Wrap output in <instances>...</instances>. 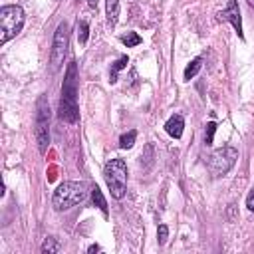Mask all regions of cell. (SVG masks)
<instances>
[{
  "label": "cell",
  "instance_id": "44dd1931",
  "mask_svg": "<svg viewBox=\"0 0 254 254\" xmlns=\"http://www.w3.org/2000/svg\"><path fill=\"white\" fill-rule=\"evenodd\" d=\"M100 250H102V248H100L98 244H91V246L87 248V252H89V254H93V252H100Z\"/></svg>",
  "mask_w": 254,
  "mask_h": 254
},
{
  "label": "cell",
  "instance_id": "8fae6325",
  "mask_svg": "<svg viewBox=\"0 0 254 254\" xmlns=\"http://www.w3.org/2000/svg\"><path fill=\"white\" fill-rule=\"evenodd\" d=\"M91 201H93L95 207H98V209L107 216V201H106V197H104V193L100 190L98 185H93V187H91Z\"/></svg>",
  "mask_w": 254,
  "mask_h": 254
},
{
  "label": "cell",
  "instance_id": "ffe728a7",
  "mask_svg": "<svg viewBox=\"0 0 254 254\" xmlns=\"http://www.w3.org/2000/svg\"><path fill=\"white\" fill-rule=\"evenodd\" d=\"M246 207H248V211L250 212H254V189L248 193V197H246Z\"/></svg>",
  "mask_w": 254,
  "mask_h": 254
},
{
  "label": "cell",
  "instance_id": "2e32d148",
  "mask_svg": "<svg viewBox=\"0 0 254 254\" xmlns=\"http://www.w3.org/2000/svg\"><path fill=\"white\" fill-rule=\"evenodd\" d=\"M87 38H89V26L85 20H78V40L82 46L87 44Z\"/></svg>",
  "mask_w": 254,
  "mask_h": 254
},
{
  "label": "cell",
  "instance_id": "e0dca14e",
  "mask_svg": "<svg viewBox=\"0 0 254 254\" xmlns=\"http://www.w3.org/2000/svg\"><path fill=\"white\" fill-rule=\"evenodd\" d=\"M40 250H42L44 254H54V252H58V250H60V242H58L54 236H48V238L42 242Z\"/></svg>",
  "mask_w": 254,
  "mask_h": 254
},
{
  "label": "cell",
  "instance_id": "3957f363",
  "mask_svg": "<svg viewBox=\"0 0 254 254\" xmlns=\"http://www.w3.org/2000/svg\"><path fill=\"white\" fill-rule=\"evenodd\" d=\"M24 22H26L24 10L18 4H6L0 8V32H2L0 44H6L14 36H18L24 28Z\"/></svg>",
  "mask_w": 254,
  "mask_h": 254
},
{
  "label": "cell",
  "instance_id": "ac0fdd59",
  "mask_svg": "<svg viewBox=\"0 0 254 254\" xmlns=\"http://www.w3.org/2000/svg\"><path fill=\"white\" fill-rule=\"evenodd\" d=\"M214 133H216V123H214V121H209V123H207V129H205V145H212Z\"/></svg>",
  "mask_w": 254,
  "mask_h": 254
},
{
  "label": "cell",
  "instance_id": "52a82bcc",
  "mask_svg": "<svg viewBox=\"0 0 254 254\" xmlns=\"http://www.w3.org/2000/svg\"><path fill=\"white\" fill-rule=\"evenodd\" d=\"M36 143H38V151L44 155L48 151L50 145V106L46 95H40L38 106H36Z\"/></svg>",
  "mask_w": 254,
  "mask_h": 254
},
{
  "label": "cell",
  "instance_id": "7a4b0ae2",
  "mask_svg": "<svg viewBox=\"0 0 254 254\" xmlns=\"http://www.w3.org/2000/svg\"><path fill=\"white\" fill-rule=\"evenodd\" d=\"M87 199V185L84 181H64L52 195V207L58 212L70 211L72 207Z\"/></svg>",
  "mask_w": 254,
  "mask_h": 254
},
{
  "label": "cell",
  "instance_id": "5b68a950",
  "mask_svg": "<svg viewBox=\"0 0 254 254\" xmlns=\"http://www.w3.org/2000/svg\"><path fill=\"white\" fill-rule=\"evenodd\" d=\"M236 159H238V151L233 145H222L211 153L207 167L212 177H222L236 165Z\"/></svg>",
  "mask_w": 254,
  "mask_h": 254
},
{
  "label": "cell",
  "instance_id": "ba28073f",
  "mask_svg": "<svg viewBox=\"0 0 254 254\" xmlns=\"http://www.w3.org/2000/svg\"><path fill=\"white\" fill-rule=\"evenodd\" d=\"M218 20H225L229 24H233L234 32L238 34V38H244V32H242V16H240V8L236 0H229L227 8L218 12Z\"/></svg>",
  "mask_w": 254,
  "mask_h": 254
},
{
  "label": "cell",
  "instance_id": "4fadbf2b",
  "mask_svg": "<svg viewBox=\"0 0 254 254\" xmlns=\"http://www.w3.org/2000/svg\"><path fill=\"white\" fill-rule=\"evenodd\" d=\"M127 64H129V58H127V56H121L119 60L113 62V66H111V70H109V84H115V82H117V74L127 68Z\"/></svg>",
  "mask_w": 254,
  "mask_h": 254
},
{
  "label": "cell",
  "instance_id": "5bb4252c",
  "mask_svg": "<svg viewBox=\"0 0 254 254\" xmlns=\"http://www.w3.org/2000/svg\"><path fill=\"white\" fill-rule=\"evenodd\" d=\"M119 40H121L127 48H135V46H139V44L143 42V38L137 34V32H127V34H123Z\"/></svg>",
  "mask_w": 254,
  "mask_h": 254
},
{
  "label": "cell",
  "instance_id": "9a60e30c",
  "mask_svg": "<svg viewBox=\"0 0 254 254\" xmlns=\"http://www.w3.org/2000/svg\"><path fill=\"white\" fill-rule=\"evenodd\" d=\"M135 139H137V131H135V129L127 131V133H123V135L119 137V147H121V149H131V147L135 145Z\"/></svg>",
  "mask_w": 254,
  "mask_h": 254
},
{
  "label": "cell",
  "instance_id": "9c48e42d",
  "mask_svg": "<svg viewBox=\"0 0 254 254\" xmlns=\"http://www.w3.org/2000/svg\"><path fill=\"white\" fill-rule=\"evenodd\" d=\"M183 129H185V117L181 113H175L167 119L165 123V131L173 137V139H181L183 137Z\"/></svg>",
  "mask_w": 254,
  "mask_h": 254
},
{
  "label": "cell",
  "instance_id": "603a6c76",
  "mask_svg": "<svg viewBox=\"0 0 254 254\" xmlns=\"http://www.w3.org/2000/svg\"><path fill=\"white\" fill-rule=\"evenodd\" d=\"M87 4L89 8H98V0H87Z\"/></svg>",
  "mask_w": 254,
  "mask_h": 254
},
{
  "label": "cell",
  "instance_id": "7402d4cb",
  "mask_svg": "<svg viewBox=\"0 0 254 254\" xmlns=\"http://www.w3.org/2000/svg\"><path fill=\"white\" fill-rule=\"evenodd\" d=\"M229 218H231V220L234 218V205H231V207H229Z\"/></svg>",
  "mask_w": 254,
  "mask_h": 254
},
{
  "label": "cell",
  "instance_id": "8992f818",
  "mask_svg": "<svg viewBox=\"0 0 254 254\" xmlns=\"http://www.w3.org/2000/svg\"><path fill=\"white\" fill-rule=\"evenodd\" d=\"M68 48H70V26L66 22H60L54 32V42H52V52H50V66L54 74L60 72L64 62H66Z\"/></svg>",
  "mask_w": 254,
  "mask_h": 254
},
{
  "label": "cell",
  "instance_id": "d6986e66",
  "mask_svg": "<svg viewBox=\"0 0 254 254\" xmlns=\"http://www.w3.org/2000/svg\"><path fill=\"white\" fill-rule=\"evenodd\" d=\"M167 238H169V227L167 225H159V229H157V242L163 246L167 242Z\"/></svg>",
  "mask_w": 254,
  "mask_h": 254
},
{
  "label": "cell",
  "instance_id": "7c38bea8",
  "mask_svg": "<svg viewBox=\"0 0 254 254\" xmlns=\"http://www.w3.org/2000/svg\"><path fill=\"white\" fill-rule=\"evenodd\" d=\"M201 68H203V58H201V56H197V58H195L193 62H190L187 68H185V74H183L185 82H190V80H193V78L201 72Z\"/></svg>",
  "mask_w": 254,
  "mask_h": 254
},
{
  "label": "cell",
  "instance_id": "277c9868",
  "mask_svg": "<svg viewBox=\"0 0 254 254\" xmlns=\"http://www.w3.org/2000/svg\"><path fill=\"white\" fill-rule=\"evenodd\" d=\"M106 183L111 190L113 199H123L127 190V163L123 159H111L104 167Z\"/></svg>",
  "mask_w": 254,
  "mask_h": 254
},
{
  "label": "cell",
  "instance_id": "6da1fadb",
  "mask_svg": "<svg viewBox=\"0 0 254 254\" xmlns=\"http://www.w3.org/2000/svg\"><path fill=\"white\" fill-rule=\"evenodd\" d=\"M78 64L70 62L68 72L62 84V95L58 106V117L66 123H78L80 121V107H78Z\"/></svg>",
  "mask_w": 254,
  "mask_h": 254
},
{
  "label": "cell",
  "instance_id": "30bf717a",
  "mask_svg": "<svg viewBox=\"0 0 254 254\" xmlns=\"http://www.w3.org/2000/svg\"><path fill=\"white\" fill-rule=\"evenodd\" d=\"M106 16H107V24L115 26L117 18H119V0H106Z\"/></svg>",
  "mask_w": 254,
  "mask_h": 254
}]
</instances>
